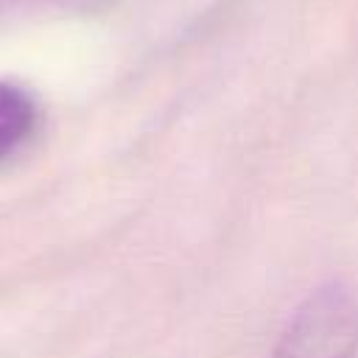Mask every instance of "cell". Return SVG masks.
Masks as SVG:
<instances>
[{
	"label": "cell",
	"mask_w": 358,
	"mask_h": 358,
	"mask_svg": "<svg viewBox=\"0 0 358 358\" xmlns=\"http://www.w3.org/2000/svg\"><path fill=\"white\" fill-rule=\"evenodd\" d=\"M36 120L39 109L34 95L11 81H0V162L31 140Z\"/></svg>",
	"instance_id": "cell-2"
},
{
	"label": "cell",
	"mask_w": 358,
	"mask_h": 358,
	"mask_svg": "<svg viewBox=\"0 0 358 358\" xmlns=\"http://www.w3.org/2000/svg\"><path fill=\"white\" fill-rule=\"evenodd\" d=\"M268 358H358V291L347 282L313 288L288 316Z\"/></svg>",
	"instance_id": "cell-1"
}]
</instances>
